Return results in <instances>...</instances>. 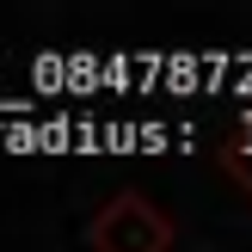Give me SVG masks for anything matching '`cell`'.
Listing matches in <instances>:
<instances>
[{"mask_svg": "<svg viewBox=\"0 0 252 252\" xmlns=\"http://www.w3.org/2000/svg\"><path fill=\"white\" fill-rule=\"evenodd\" d=\"M86 246L93 252H172V216L148 191H111L86 221Z\"/></svg>", "mask_w": 252, "mask_h": 252, "instance_id": "cell-1", "label": "cell"}, {"mask_svg": "<svg viewBox=\"0 0 252 252\" xmlns=\"http://www.w3.org/2000/svg\"><path fill=\"white\" fill-rule=\"evenodd\" d=\"M216 160L228 166V179H234V185H240V191L252 197V117H240V123H228V129H221Z\"/></svg>", "mask_w": 252, "mask_h": 252, "instance_id": "cell-2", "label": "cell"}]
</instances>
